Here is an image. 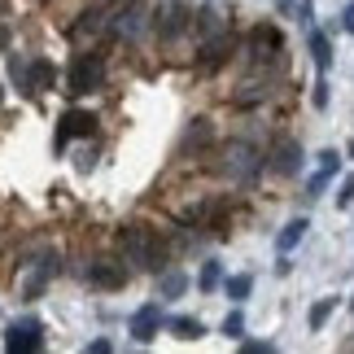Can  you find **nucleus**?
<instances>
[{
    "instance_id": "nucleus-23",
    "label": "nucleus",
    "mask_w": 354,
    "mask_h": 354,
    "mask_svg": "<svg viewBox=\"0 0 354 354\" xmlns=\"http://www.w3.org/2000/svg\"><path fill=\"white\" fill-rule=\"evenodd\" d=\"M333 175H337V171L319 167V171H315V175H310V180H306V197H324V188L333 184Z\"/></svg>"
},
{
    "instance_id": "nucleus-9",
    "label": "nucleus",
    "mask_w": 354,
    "mask_h": 354,
    "mask_svg": "<svg viewBox=\"0 0 354 354\" xmlns=\"http://www.w3.org/2000/svg\"><path fill=\"white\" fill-rule=\"evenodd\" d=\"M13 79L26 88V92H44L53 79H57V71H53V62H44V57H35L31 66H18L13 62Z\"/></svg>"
},
{
    "instance_id": "nucleus-8",
    "label": "nucleus",
    "mask_w": 354,
    "mask_h": 354,
    "mask_svg": "<svg viewBox=\"0 0 354 354\" xmlns=\"http://www.w3.org/2000/svg\"><path fill=\"white\" fill-rule=\"evenodd\" d=\"M110 31L122 35V39H136L145 31V5L140 0H122V5L114 9V18H110Z\"/></svg>"
},
{
    "instance_id": "nucleus-22",
    "label": "nucleus",
    "mask_w": 354,
    "mask_h": 354,
    "mask_svg": "<svg viewBox=\"0 0 354 354\" xmlns=\"http://www.w3.org/2000/svg\"><path fill=\"white\" fill-rule=\"evenodd\" d=\"M250 289H254V276H227V284H223V293L232 297V302H245Z\"/></svg>"
},
{
    "instance_id": "nucleus-21",
    "label": "nucleus",
    "mask_w": 354,
    "mask_h": 354,
    "mask_svg": "<svg viewBox=\"0 0 354 354\" xmlns=\"http://www.w3.org/2000/svg\"><path fill=\"white\" fill-rule=\"evenodd\" d=\"M184 289H188V276H184V271H167V276H162V284H158L162 297H180Z\"/></svg>"
},
{
    "instance_id": "nucleus-7",
    "label": "nucleus",
    "mask_w": 354,
    "mask_h": 354,
    "mask_svg": "<svg viewBox=\"0 0 354 354\" xmlns=\"http://www.w3.org/2000/svg\"><path fill=\"white\" fill-rule=\"evenodd\" d=\"M267 167L276 175H297L302 171V145L289 140V136H280V140L271 145V153H267Z\"/></svg>"
},
{
    "instance_id": "nucleus-5",
    "label": "nucleus",
    "mask_w": 354,
    "mask_h": 354,
    "mask_svg": "<svg viewBox=\"0 0 354 354\" xmlns=\"http://www.w3.org/2000/svg\"><path fill=\"white\" fill-rule=\"evenodd\" d=\"M245 53H250V62L271 66V62H280L284 39H280L276 26H254V31H250V44H245Z\"/></svg>"
},
{
    "instance_id": "nucleus-19",
    "label": "nucleus",
    "mask_w": 354,
    "mask_h": 354,
    "mask_svg": "<svg viewBox=\"0 0 354 354\" xmlns=\"http://www.w3.org/2000/svg\"><path fill=\"white\" fill-rule=\"evenodd\" d=\"M337 310V297H319L315 306H310V315H306V324H310V333H319L324 324H328V315Z\"/></svg>"
},
{
    "instance_id": "nucleus-18",
    "label": "nucleus",
    "mask_w": 354,
    "mask_h": 354,
    "mask_svg": "<svg viewBox=\"0 0 354 354\" xmlns=\"http://www.w3.org/2000/svg\"><path fill=\"white\" fill-rule=\"evenodd\" d=\"M101 26H105V9L97 5V9H88V13H84V18H79V22H75V39H84V35H97V31H101Z\"/></svg>"
},
{
    "instance_id": "nucleus-20",
    "label": "nucleus",
    "mask_w": 354,
    "mask_h": 354,
    "mask_svg": "<svg viewBox=\"0 0 354 354\" xmlns=\"http://www.w3.org/2000/svg\"><path fill=\"white\" fill-rule=\"evenodd\" d=\"M219 284H223V267L219 263H206V267H201V276H197V289L201 293H214Z\"/></svg>"
},
{
    "instance_id": "nucleus-16",
    "label": "nucleus",
    "mask_w": 354,
    "mask_h": 354,
    "mask_svg": "<svg viewBox=\"0 0 354 354\" xmlns=\"http://www.w3.org/2000/svg\"><path fill=\"white\" fill-rule=\"evenodd\" d=\"M306 44H310V57H315V66H319V71H328V66H333V44H328V35L310 26V31H306Z\"/></svg>"
},
{
    "instance_id": "nucleus-10",
    "label": "nucleus",
    "mask_w": 354,
    "mask_h": 354,
    "mask_svg": "<svg viewBox=\"0 0 354 354\" xmlns=\"http://www.w3.org/2000/svg\"><path fill=\"white\" fill-rule=\"evenodd\" d=\"M92 131H97V118L88 110H66L62 122H57V149H66L75 136H92Z\"/></svg>"
},
{
    "instance_id": "nucleus-24",
    "label": "nucleus",
    "mask_w": 354,
    "mask_h": 354,
    "mask_svg": "<svg viewBox=\"0 0 354 354\" xmlns=\"http://www.w3.org/2000/svg\"><path fill=\"white\" fill-rule=\"evenodd\" d=\"M210 140V118H197L193 127H188V136H184V145H193V149H201Z\"/></svg>"
},
{
    "instance_id": "nucleus-14",
    "label": "nucleus",
    "mask_w": 354,
    "mask_h": 354,
    "mask_svg": "<svg viewBox=\"0 0 354 354\" xmlns=\"http://www.w3.org/2000/svg\"><path fill=\"white\" fill-rule=\"evenodd\" d=\"M57 271H62V258H57V254H44V258H39V267H35L31 276H26V284H22V297H26V302H35V297L44 293V284L57 276Z\"/></svg>"
},
{
    "instance_id": "nucleus-28",
    "label": "nucleus",
    "mask_w": 354,
    "mask_h": 354,
    "mask_svg": "<svg viewBox=\"0 0 354 354\" xmlns=\"http://www.w3.org/2000/svg\"><path fill=\"white\" fill-rule=\"evenodd\" d=\"M310 101H315V110L328 105V79H319V84H315V97H310Z\"/></svg>"
},
{
    "instance_id": "nucleus-32",
    "label": "nucleus",
    "mask_w": 354,
    "mask_h": 354,
    "mask_svg": "<svg viewBox=\"0 0 354 354\" xmlns=\"http://www.w3.org/2000/svg\"><path fill=\"white\" fill-rule=\"evenodd\" d=\"M0 101H5V92H0Z\"/></svg>"
},
{
    "instance_id": "nucleus-2",
    "label": "nucleus",
    "mask_w": 354,
    "mask_h": 354,
    "mask_svg": "<svg viewBox=\"0 0 354 354\" xmlns=\"http://www.w3.org/2000/svg\"><path fill=\"white\" fill-rule=\"evenodd\" d=\"M101 84H105V57L101 53H79L71 62V75H66V92L84 97V92H97Z\"/></svg>"
},
{
    "instance_id": "nucleus-15",
    "label": "nucleus",
    "mask_w": 354,
    "mask_h": 354,
    "mask_svg": "<svg viewBox=\"0 0 354 354\" xmlns=\"http://www.w3.org/2000/svg\"><path fill=\"white\" fill-rule=\"evenodd\" d=\"M306 227H310V223L302 219V214H297V219H289V223L280 227V236H276V250H280V254H293L297 245H302V236H306Z\"/></svg>"
},
{
    "instance_id": "nucleus-4",
    "label": "nucleus",
    "mask_w": 354,
    "mask_h": 354,
    "mask_svg": "<svg viewBox=\"0 0 354 354\" xmlns=\"http://www.w3.org/2000/svg\"><path fill=\"white\" fill-rule=\"evenodd\" d=\"M39 346H44V324H39L35 315L13 319L9 328H5V350H13V354H35Z\"/></svg>"
},
{
    "instance_id": "nucleus-29",
    "label": "nucleus",
    "mask_w": 354,
    "mask_h": 354,
    "mask_svg": "<svg viewBox=\"0 0 354 354\" xmlns=\"http://www.w3.org/2000/svg\"><path fill=\"white\" fill-rule=\"evenodd\" d=\"M271 350H276L271 342H245V354H271Z\"/></svg>"
},
{
    "instance_id": "nucleus-33",
    "label": "nucleus",
    "mask_w": 354,
    "mask_h": 354,
    "mask_svg": "<svg viewBox=\"0 0 354 354\" xmlns=\"http://www.w3.org/2000/svg\"><path fill=\"white\" fill-rule=\"evenodd\" d=\"M350 306H354V297H350Z\"/></svg>"
},
{
    "instance_id": "nucleus-25",
    "label": "nucleus",
    "mask_w": 354,
    "mask_h": 354,
    "mask_svg": "<svg viewBox=\"0 0 354 354\" xmlns=\"http://www.w3.org/2000/svg\"><path fill=\"white\" fill-rule=\"evenodd\" d=\"M245 92H236V105H254V101H263L267 97V84H254V79H250V84H241Z\"/></svg>"
},
{
    "instance_id": "nucleus-17",
    "label": "nucleus",
    "mask_w": 354,
    "mask_h": 354,
    "mask_svg": "<svg viewBox=\"0 0 354 354\" xmlns=\"http://www.w3.org/2000/svg\"><path fill=\"white\" fill-rule=\"evenodd\" d=\"M167 328H171L175 337H180V342H197V337H206V324L193 319V315H175V319L167 324Z\"/></svg>"
},
{
    "instance_id": "nucleus-34",
    "label": "nucleus",
    "mask_w": 354,
    "mask_h": 354,
    "mask_svg": "<svg viewBox=\"0 0 354 354\" xmlns=\"http://www.w3.org/2000/svg\"><path fill=\"white\" fill-rule=\"evenodd\" d=\"M350 9H354V5H350Z\"/></svg>"
},
{
    "instance_id": "nucleus-31",
    "label": "nucleus",
    "mask_w": 354,
    "mask_h": 354,
    "mask_svg": "<svg viewBox=\"0 0 354 354\" xmlns=\"http://www.w3.org/2000/svg\"><path fill=\"white\" fill-rule=\"evenodd\" d=\"M350 158H354V145H350Z\"/></svg>"
},
{
    "instance_id": "nucleus-3",
    "label": "nucleus",
    "mask_w": 354,
    "mask_h": 354,
    "mask_svg": "<svg viewBox=\"0 0 354 354\" xmlns=\"http://www.w3.org/2000/svg\"><path fill=\"white\" fill-rule=\"evenodd\" d=\"M219 171L227 175V180H241V184H250L258 171H263V158H258V149L254 145H245V140H232L223 149V162H219Z\"/></svg>"
},
{
    "instance_id": "nucleus-12",
    "label": "nucleus",
    "mask_w": 354,
    "mask_h": 354,
    "mask_svg": "<svg viewBox=\"0 0 354 354\" xmlns=\"http://www.w3.org/2000/svg\"><path fill=\"white\" fill-rule=\"evenodd\" d=\"M227 57H232V31H219V35L201 39V71H219Z\"/></svg>"
},
{
    "instance_id": "nucleus-26",
    "label": "nucleus",
    "mask_w": 354,
    "mask_h": 354,
    "mask_svg": "<svg viewBox=\"0 0 354 354\" xmlns=\"http://www.w3.org/2000/svg\"><path fill=\"white\" fill-rule=\"evenodd\" d=\"M223 333L227 337H245V315H241V310H232V315L223 319Z\"/></svg>"
},
{
    "instance_id": "nucleus-11",
    "label": "nucleus",
    "mask_w": 354,
    "mask_h": 354,
    "mask_svg": "<svg viewBox=\"0 0 354 354\" xmlns=\"http://www.w3.org/2000/svg\"><path fill=\"white\" fill-rule=\"evenodd\" d=\"M162 324H167V319H162V306H158V302H145V306L131 315V324H127V328H131V337H136V342H153Z\"/></svg>"
},
{
    "instance_id": "nucleus-30",
    "label": "nucleus",
    "mask_w": 354,
    "mask_h": 354,
    "mask_svg": "<svg viewBox=\"0 0 354 354\" xmlns=\"http://www.w3.org/2000/svg\"><path fill=\"white\" fill-rule=\"evenodd\" d=\"M280 5H293V0H280Z\"/></svg>"
},
{
    "instance_id": "nucleus-1",
    "label": "nucleus",
    "mask_w": 354,
    "mask_h": 354,
    "mask_svg": "<svg viewBox=\"0 0 354 354\" xmlns=\"http://www.w3.org/2000/svg\"><path fill=\"white\" fill-rule=\"evenodd\" d=\"M118 245H122V254H127V263L149 267V271H158L162 258H167V245H162V236L149 223H122L118 227Z\"/></svg>"
},
{
    "instance_id": "nucleus-13",
    "label": "nucleus",
    "mask_w": 354,
    "mask_h": 354,
    "mask_svg": "<svg viewBox=\"0 0 354 354\" xmlns=\"http://www.w3.org/2000/svg\"><path fill=\"white\" fill-rule=\"evenodd\" d=\"M188 26H193V9H188V5H167V9H158V35H162V39L184 35Z\"/></svg>"
},
{
    "instance_id": "nucleus-27",
    "label": "nucleus",
    "mask_w": 354,
    "mask_h": 354,
    "mask_svg": "<svg viewBox=\"0 0 354 354\" xmlns=\"http://www.w3.org/2000/svg\"><path fill=\"white\" fill-rule=\"evenodd\" d=\"M337 206H354V171L342 180V193H337Z\"/></svg>"
},
{
    "instance_id": "nucleus-6",
    "label": "nucleus",
    "mask_w": 354,
    "mask_h": 354,
    "mask_svg": "<svg viewBox=\"0 0 354 354\" xmlns=\"http://www.w3.org/2000/svg\"><path fill=\"white\" fill-rule=\"evenodd\" d=\"M88 284L92 289H122L127 284V267L118 258H92L88 263Z\"/></svg>"
}]
</instances>
